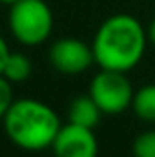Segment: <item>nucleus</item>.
<instances>
[{"label": "nucleus", "mask_w": 155, "mask_h": 157, "mask_svg": "<svg viewBox=\"0 0 155 157\" xmlns=\"http://www.w3.org/2000/svg\"><path fill=\"white\" fill-rule=\"evenodd\" d=\"M148 35L141 22L131 15H113L106 18L93 39L91 49L100 70L130 71L133 70L146 49Z\"/></svg>", "instance_id": "1"}, {"label": "nucleus", "mask_w": 155, "mask_h": 157, "mask_svg": "<svg viewBox=\"0 0 155 157\" xmlns=\"http://www.w3.org/2000/svg\"><path fill=\"white\" fill-rule=\"evenodd\" d=\"M146 35H148V40H150V42L155 46V18L152 20V24L148 26V31H146Z\"/></svg>", "instance_id": "13"}, {"label": "nucleus", "mask_w": 155, "mask_h": 157, "mask_svg": "<svg viewBox=\"0 0 155 157\" xmlns=\"http://www.w3.org/2000/svg\"><path fill=\"white\" fill-rule=\"evenodd\" d=\"M9 29L24 46H39L49 39L53 13L44 0H18L9 6Z\"/></svg>", "instance_id": "3"}, {"label": "nucleus", "mask_w": 155, "mask_h": 157, "mask_svg": "<svg viewBox=\"0 0 155 157\" xmlns=\"http://www.w3.org/2000/svg\"><path fill=\"white\" fill-rule=\"evenodd\" d=\"M131 108L137 117L148 122H155V84L142 86L139 91L133 93Z\"/></svg>", "instance_id": "8"}, {"label": "nucleus", "mask_w": 155, "mask_h": 157, "mask_svg": "<svg viewBox=\"0 0 155 157\" xmlns=\"http://www.w3.org/2000/svg\"><path fill=\"white\" fill-rule=\"evenodd\" d=\"M133 93L135 91L131 88V82L126 78V73L100 70V73H97L89 82L88 95L97 102L102 113L117 115L131 106Z\"/></svg>", "instance_id": "4"}, {"label": "nucleus", "mask_w": 155, "mask_h": 157, "mask_svg": "<svg viewBox=\"0 0 155 157\" xmlns=\"http://www.w3.org/2000/svg\"><path fill=\"white\" fill-rule=\"evenodd\" d=\"M100 108L97 106V102L89 97V95H82L77 97L71 106H70V122L84 126V128H95L100 121Z\"/></svg>", "instance_id": "7"}, {"label": "nucleus", "mask_w": 155, "mask_h": 157, "mask_svg": "<svg viewBox=\"0 0 155 157\" xmlns=\"http://www.w3.org/2000/svg\"><path fill=\"white\" fill-rule=\"evenodd\" d=\"M51 148L57 157H97L99 154L93 130L73 122L60 126Z\"/></svg>", "instance_id": "6"}, {"label": "nucleus", "mask_w": 155, "mask_h": 157, "mask_svg": "<svg viewBox=\"0 0 155 157\" xmlns=\"http://www.w3.org/2000/svg\"><path fill=\"white\" fill-rule=\"evenodd\" d=\"M13 104V88L11 82L4 75H0V119L6 117L7 110Z\"/></svg>", "instance_id": "11"}, {"label": "nucleus", "mask_w": 155, "mask_h": 157, "mask_svg": "<svg viewBox=\"0 0 155 157\" xmlns=\"http://www.w3.org/2000/svg\"><path fill=\"white\" fill-rule=\"evenodd\" d=\"M15 2H18V0H0V4H4V6H13Z\"/></svg>", "instance_id": "14"}, {"label": "nucleus", "mask_w": 155, "mask_h": 157, "mask_svg": "<svg viewBox=\"0 0 155 157\" xmlns=\"http://www.w3.org/2000/svg\"><path fill=\"white\" fill-rule=\"evenodd\" d=\"M9 53H11V51H9V48H7V42L4 40L2 35H0V75H2V70H4V64H6Z\"/></svg>", "instance_id": "12"}, {"label": "nucleus", "mask_w": 155, "mask_h": 157, "mask_svg": "<svg viewBox=\"0 0 155 157\" xmlns=\"http://www.w3.org/2000/svg\"><path fill=\"white\" fill-rule=\"evenodd\" d=\"M2 121L7 137L28 152L49 148L60 130V119L55 110L35 99L13 101Z\"/></svg>", "instance_id": "2"}, {"label": "nucleus", "mask_w": 155, "mask_h": 157, "mask_svg": "<svg viewBox=\"0 0 155 157\" xmlns=\"http://www.w3.org/2000/svg\"><path fill=\"white\" fill-rule=\"evenodd\" d=\"M2 75L9 82H24L31 75V60L24 53H9Z\"/></svg>", "instance_id": "9"}, {"label": "nucleus", "mask_w": 155, "mask_h": 157, "mask_svg": "<svg viewBox=\"0 0 155 157\" xmlns=\"http://www.w3.org/2000/svg\"><path fill=\"white\" fill-rule=\"evenodd\" d=\"M49 62L55 70L66 75H77L86 71L93 62V49L77 39H59L49 49Z\"/></svg>", "instance_id": "5"}, {"label": "nucleus", "mask_w": 155, "mask_h": 157, "mask_svg": "<svg viewBox=\"0 0 155 157\" xmlns=\"http://www.w3.org/2000/svg\"><path fill=\"white\" fill-rule=\"evenodd\" d=\"M133 155L135 157H155V130L137 135L133 141Z\"/></svg>", "instance_id": "10"}]
</instances>
